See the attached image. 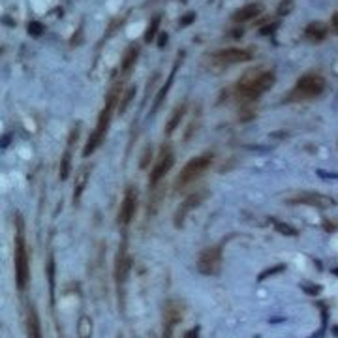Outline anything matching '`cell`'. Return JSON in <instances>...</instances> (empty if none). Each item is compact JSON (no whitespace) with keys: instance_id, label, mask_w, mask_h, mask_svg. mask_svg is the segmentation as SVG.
I'll return each instance as SVG.
<instances>
[{"instance_id":"obj_10","label":"cell","mask_w":338,"mask_h":338,"mask_svg":"<svg viewBox=\"0 0 338 338\" xmlns=\"http://www.w3.org/2000/svg\"><path fill=\"white\" fill-rule=\"evenodd\" d=\"M252 51L250 49H240V47H227L220 49L211 56L212 62L218 66H231V64H239V62H248L252 60Z\"/></svg>"},{"instance_id":"obj_8","label":"cell","mask_w":338,"mask_h":338,"mask_svg":"<svg viewBox=\"0 0 338 338\" xmlns=\"http://www.w3.org/2000/svg\"><path fill=\"white\" fill-rule=\"evenodd\" d=\"M184 312H186V306H184L183 301H179V299H168L164 303V316H162L164 338H173V331H175L177 325L183 321Z\"/></svg>"},{"instance_id":"obj_12","label":"cell","mask_w":338,"mask_h":338,"mask_svg":"<svg viewBox=\"0 0 338 338\" xmlns=\"http://www.w3.org/2000/svg\"><path fill=\"white\" fill-rule=\"evenodd\" d=\"M289 205H308V207H318V209H329L335 205V201L329 196L318 194V192H299L295 196L286 199Z\"/></svg>"},{"instance_id":"obj_4","label":"cell","mask_w":338,"mask_h":338,"mask_svg":"<svg viewBox=\"0 0 338 338\" xmlns=\"http://www.w3.org/2000/svg\"><path fill=\"white\" fill-rule=\"evenodd\" d=\"M214 162V154L212 152H203V154L192 158L177 175L175 179V190H184L186 186H190L192 183H196L197 179L212 166Z\"/></svg>"},{"instance_id":"obj_6","label":"cell","mask_w":338,"mask_h":338,"mask_svg":"<svg viewBox=\"0 0 338 338\" xmlns=\"http://www.w3.org/2000/svg\"><path fill=\"white\" fill-rule=\"evenodd\" d=\"M130 269H132V257L128 254L126 240H122L117 250V257H115V286H117L120 306L124 304V297H126V282L130 276Z\"/></svg>"},{"instance_id":"obj_31","label":"cell","mask_w":338,"mask_h":338,"mask_svg":"<svg viewBox=\"0 0 338 338\" xmlns=\"http://www.w3.org/2000/svg\"><path fill=\"white\" fill-rule=\"evenodd\" d=\"M184 338H199V327H192L190 331H186Z\"/></svg>"},{"instance_id":"obj_21","label":"cell","mask_w":338,"mask_h":338,"mask_svg":"<svg viewBox=\"0 0 338 338\" xmlns=\"http://www.w3.org/2000/svg\"><path fill=\"white\" fill-rule=\"evenodd\" d=\"M181 58H183V55L179 56V60L175 62V68H173V71H171V75L168 77V83H166V86H162V90L158 92V96H156V100H154V105H152V113H156L158 109H160V105L164 103V100H166V96H168L169 88H171V84H173V77H175V71H177V68H179V64H181Z\"/></svg>"},{"instance_id":"obj_26","label":"cell","mask_w":338,"mask_h":338,"mask_svg":"<svg viewBox=\"0 0 338 338\" xmlns=\"http://www.w3.org/2000/svg\"><path fill=\"white\" fill-rule=\"evenodd\" d=\"M28 34H30V36H34V38L42 36V34H43V25L40 23V21H30V23H28Z\"/></svg>"},{"instance_id":"obj_1","label":"cell","mask_w":338,"mask_h":338,"mask_svg":"<svg viewBox=\"0 0 338 338\" xmlns=\"http://www.w3.org/2000/svg\"><path fill=\"white\" fill-rule=\"evenodd\" d=\"M120 88L118 86H113L111 90L107 92V98H105V103L101 107V111L98 115V122H96V128L92 130V134L88 135V141L83 149V156L88 158L90 154H94L100 149V145L103 143L107 132H109V126H111V118L115 109L118 107V98H120Z\"/></svg>"},{"instance_id":"obj_29","label":"cell","mask_w":338,"mask_h":338,"mask_svg":"<svg viewBox=\"0 0 338 338\" xmlns=\"http://www.w3.org/2000/svg\"><path fill=\"white\" fill-rule=\"evenodd\" d=\"M276 27H278V23H272V25H267V27H263L259 32L263 34V36H269V34H272L274 30H276Z\"/></svg>"},{"instance_id":"obj_22","label":"cell","mask_w":338,"mask_h":338,"mask_svg":"<svg viewBox=\"0 0 338 338\" xmlns=\"http://www.w3.org/2000/svg\"><path fill=\"white\" fill-rule=\"evenodd\" d=\"M135 98V86H128L126 90L120 94V98H118V107H117V111L120 113V115H124L128 109V105H130V101Z\"/></svg>"},{"instance_id":"obj_34","label":"cell","mask_w":338,"mask_h":338,"mask_svg":"<svg viewBox=\"0 0 338 338\" xmlns=\"http://www.w3.org/2000/svg\"><path fill=\"white\" fill-rule=\"evenodd\" d=\"M166 43H168V34L162 32V34H160V40H158V47H164Z\"/></svg>"},{"instance_id":"obj_28","label":"cell","mask_w":338,"mask_h":338,"mask_svg":"<svg viewBox=\"0 0 338 338\" xmlns=\"http://www.w3.org/2000/svg\"><path fill=\"white\" fill-rule=\"evenodd\" d=\"M284 265H276V267H272V269H269V270H263L261 274H259V280H265L267 276H270V274H274V272H280V270H284Z\"/></svg>"},{"instance_id":"obj_32","label":"cell","mask_w":338,"mask_h":338,"mask_svg":"<svg viewBox=\"0 0 338 338\" xmlns=\"http://www.w3.org/2000/svg\"><path fill=\"white\" fill-rule=\"evenodd\" d=\"M289 4H291V0H284V2H282V6H280V10H278V14L282 15L284 12L287 14V12L291 10V6H289Z\"/></svg>"},{"instance_id":"obj_15","label":"cell","mask_w":338,"mask_h":338,"mask_svg":"<svg viewBox=\"0 0 338 338\" xmlns=\"http://www.w3.org/2000/svg\"><path fill=\"white\" fill-rule=\"evenodd\" d=\"M25 327H27V338H43L42 323L36 306L30 303L27 306V316H25Z\"/></svg>"},{"instance_id":"obj_27","label":"cell","mask_w":338,"mask_h":338,"mask_svg":"<svg viewBox=\"0 0 338 338\" xmlns=\"http://www.w3.org/2000/svg\"><path fill=\"white\" fill-rule=\"evenodd\" d=\"M151 158H152V147L149 145V147H145V151H143V160H141V169H145L149 166V162H151Z\"/></svg>"},{"instance_id":"obj_19","label":"cell","mask_w":338,"mask_h":338,"mask_svg":"<svg viewBox=\"0 0 338 338\" xmlns=\"http://www.w3.org/2000/svg\"><path fill=\"white\" fill-rule=\"evenodd\" d=\"M261 10H263L261 4H255V2H254V4H246V6H242L240 10H237L231 19H233L235 23H244V21L255 19L257 15L261 14Z\"/></svg>"},{"instance_id":"obj_17","label":"cell","mask_w":338,"mask_h":338,"mask_svg":"<svg viewBox=\"0 0 338 338\" xmlns=\"http://www.w3.org/2000/svg\"><path fill=\"white\" fill-rule=\"evenodd\" d=\"M184 115H186V101L183 103H179L173 113H171V117H169L168 124H166V130H164V134H166V137H171L173 134H175V130L181 126V120L184 118Z\"/></svg>"},{"instance_id":"obj_9","label":"cell","mask_w":338,"mask_h":338,"mask_svg":"<svg viewBox=\"0 0 338 338\" xmlns=\"http://www.w3.org/2000/svg\"><path fill=\"white\" fill-rule=\"evenodd\" d=\"M173 164H175V152H173V149L169 145H164L162 151H160V154H158L156 164L151 169V175H149V186H151V190H154L156 186L160 184V181L169 173V169L173 168Z\"/></svg>"},{"instance_id":"obj_2","label":"cell","mask_w":338,"mask_h":338,"mask_svg":"<svg viewBox=\"0 0 338 338\" xmlns=\"http://www.w3.org/2000/svg\"><path fill=\"white\" fill-rule=\"evenodd\" d=\"M274 83H276V75L272 70H250L235 84V94L240 101L250 103L259 98L263 92H267L269 88H272Z\"/></svg>"},{"instance_id":"obj_11","label":"cell","mask_w":338,"mask_h":338,"mask_svg":"<svg viewBox=\"0 0 338 338\" xmlns=\"http://www.w3.org/2000/svg\"><path fill=\"white\" fill-rule=\"evenodd\" d=\"M205 196H207V192H205V190H199V192H194V194H190V196L184 197L183 201H181V205L177 207L175 216H173V224H175V227H177V229H181V227H183L186 216L194 211L196 207H199V205L203 203Z\"/></svg>"},{"instance_id":"obj_18","label":"cell","mask_w":338,"mask_h":338,"mask_svg":"<svg viewBox=\"0 0 338 338\" xmlns=\"http://www.w3.org/2000/svg\"><path fill=\"white\" fill-rule=\"evenodd\" d=\"M90 179V168L88 166H83L79 169L77 177H75V188H73V205H79L81 201V196H83L84 188H86V183Z\"/></svg>"},{"instance_id":"obj_23","label":"cell","mask_w":338,"mask_h":338,"mask_svg":"<svg viewBox=\"0 0 338 338\" xmlns=\"http://www.w3.org/2000/svg\"><path fill=\"white\" fill-rule=\"evenodd\" d=\"M160 21H162L160 15H156V17H152L151 25L147 27V30H145V42L147 43H151L156 38V32H158V27H160Z\"/></svg>"},{"instance_id":"obj_7","label":"cell","mask_w":338,"mask_h":338,"mask_svg":"<svg viewBox=\"0 0 338 338\" xmlns=\"http://www.w3.org/2000/svg\"><path fill=\"white\" fill-rule=\"evenodd\" d=\"M224 246L222 244H214L205 248L203 252L197 255V270L203 276H216L222 269V259H224Z\"/></svg>"},{"instance_id":"obj_35","label":"cell","mask_w":338,"mask_h":338,"mask_svg":"<svg viewBox=\"0 0 338 338\" xmlns=\"http://www.w3.org/2000/svg\"><path fill=\"white\" fill-rule=\"evenodd\" d=\"M333 272H335V274H337V276H338V269H335V270H333Z\"/></svg>"},{"instance_id":"obj_25","label":"cell","mask_w":338,"mask_h":338,"mask_svg":"<svg viewBox=\"0 0 338 338\" xmlns=\"http://www.w3.org/2000/svg\"><path fill=\"white\" fill-rule=\"evenodd\" d=\"M272 224H274V227L280 231V233H284V235H291V237H295L297 235V229L295 227H291V225H287V224H284V222H278V220H270Z\"/></svg>"},{"instance_id":"obj_5","label":"cell","mask_w":338,"mask_h":338,"mask_svg":"<svg viewBox=\"0 0 338 338\" xmlns=\"http://www.w3.org/2000/svg\"><path fill=\"white\" fill-rule=\"evenodd\" d=\"M325 90V77L320 73H306L295 83L293 90L289 92V101H301V100H312L320 96Z\"/></svg>"},{"instance_id":"obj_36","label":"cell","mask_w":338,"mask_h":338,"mask_svg":"<svg viewBox=\"0 0 338 338\" xmlns=\"http://www.w3.org/2000/svg\"><path fill=\"white\" fill-rule=\"evenodd\" d=\"M151 338H156V337H154V335H151Z\"/></svg>"},{"instance_id":"obj_30","label":"cell","mask_w":338,"mask_h":338,"mask_svg":"<svg viewBox=\"0 0 338 338\" xmlns=\"http://www.w3.org/2000/svg\"><path fill=\"white\" fill-rule=\"evenodd\" d=\"M194 19H196V14H186L181 21V27H188L190 23H194Z\"/></svg>"},{"instance_id":"obj_13","label":"cell","mask_w":338,"mask_h":338,"mask_svg":"<svg viewBox=\"0 0 338 338\" xmlns=\"http://www.w3.org/2000/svg\"><path fill=\"white\" fill-rule=\"evenodd\" d=\"M135 209H137V190L134 186H128L124 197H122V203H120V209H118V224L126 227L134 220Z\"/></svg>"},{"instance_id":"obj_16","label":"cell","mask_w":338,"mask_h":338,"mask_svg":"<svg viewBox=\"0 0 338 338\" xmlns=\"http://www.w3.org/2000/svg\"><path fill=\"white\" fill-rule=\"evenodd\" d=\"M327 34H329V28H327V25L320 23V21L310 23L308 27L304 28V38H306L308 42H312V43L323 42L325 38H327Z\"/></svg>"},{"instance_id":"obj_14","label":"cell","mask_w":338,"mask_h":338,"mask_svg":"<svg viewBox=\"0 0 338 338\" xmlns=\"http://www.w3.org/2000/svg\"><path fill=\"white\" fill-rule=\"evenodd\" d=\"M79 132L81 128L75 126L70 132V137H68V145L64 149V154H62V160H60V181H66L70 177V171H71V156H73V149H75V143H77V137H79Z\"/></svg>"},{"instance_id":"obj_24","label":"cell","mask_w":338,"mask_h":338,"mask_svg":"<svg viewBox=\"0 0 338 338\" xmlns=\"http://www.w3.org/2000/svg\"><path fill=\"white\" fill-rule=\"evenodd\" d=\"M79 335H81V338H90V335H92V323L86 316H83L79 321Z\"/></svg>"},{"instance_id":"obj_33","label":"cell","mask_w":338,"mask_h":338,"mask_svg":"<svg viewBox=\"0 0 338 338\" xmlns=\"http://www.w3.org/2000/svg\"><path fill=\"white\" fill-rule=\"evenodd\" d=\"M331 27H333V30H335V32L338 34V12L333 15V17H331Z\"/></svg>"},{"instance_id":"obj_20","label":"cell","mask_w":338,"mask_h":338,"mask_svg":"<svg viewBox=\"0 0 338 338\" xmlns=\"http://www.w3.org/2000/svg\"><path fill=\"white\" fill-rule=\"evenodd\" d=\"M137 56H139V47H137V45H130L126 49V53H124V56H122V62H120V71H122V75L130 73V70L135 66Z\"/></svg>"},{"instance_id":"obj_3","label":"cell","mask_w":338,"mask_h":338,"mask_svg":"<svg viewBox=\"0 0 338 338\" xmlns=\"http://www.w3.org/2000/svg\"><path fill=\"white\" fill-rule=\"evenodd\" d=\"M14 265H15V284L19 291H25L30 280V257H28L27 239H25V224L23 218L15 216V239H14Z\"/></svg>"}]
</instances>
